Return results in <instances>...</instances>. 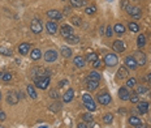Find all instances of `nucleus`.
<instances>
[{
	"mask_svg": "<svg viewBox=\"0 0 151 128\" xmlns=\"http://www.w3.org/2000/svg\"><path fill=\"white\" fill-rule=\"evenodd\" d=\"M82 101H84L85 107H86L89 111H95L96 110V106H95V103H94V101H92V98L90 97V94L85 93L84 95H82Z\"/></svg>",
	"mask_w": 151,
	"mask_h": 128,
	"instance_id": "nucleus-1",
	"label": "nucleus"
},
{
	"mask_svg": "<svg viewBox=\"0 0 151 128\" xmlns=\"http://www.w3.org/2000/svg\"><path fill=\"white\" fill-rule=\"evenodd\" d=\"M119 63V58L115 54H106L104 56V64L108 67H115Z\"/></svg>",
	"mask_w": 151,
	"mask_h": 128,
	"instance_id": "nucleus-2",
	"label": "nucleus"
},
{
	"mask_svg": "<svg viewBox=\"0 0 151 128\" xmlns=\"http://www.w3.org/2000/svg\"><path fill=\"white\" fill-rule=\"evenodd\" d=\"M34 84H35L36 88L44 90V89H47L48 85H50V77H44V76H43V77H40V79H35Z\"/></svg>",
	"mask_w": 151,
	"mask_h": 128,
	"instance_id": "nucleus-3",
	"label": "nucleus"
},
{
	"mask_svg": "<svg viewBox=\"0 0 151 128\" xmlns=\"http://www.w3.org/2000/svg\"><path fill=\"white\" fill-rule=\"evenodd\" d=\"M125 11L128 14H130L133 18H140L141 17V9L138 7H133V5H126L125 7Z\"/></svg>",
	"mask_w": 151,
	"mask_h": 128,
	"instance_id": "nucleus-4",
	"label": "nucleus"
},
{
	"mask_svg": "<svg viewBox=\"0 0 151 128\" xmlns=\"http://www.w3.org/2000/svg\"><path fill=\"white\" fill-rule=\"evenodd\" d=\"M30 30L33 31L34 34H39V33H42V30H43L42 22H40L39 20H33V22H31V25H30Z\"/></svg>",
	"mask_w": 151,
	"mask_h": 128,
	"instance_id": "nucleus-5",
	"label": "nucleus"
},
{
	"mask_svg": "<svg viewBox=\"0 0 151 128\" xmlns=\"http://www.w3.org/2000/svg\"><path fill=\"white\" fill-rule=\"evenodd\" d=\"M57 56H59V54H57L56 50H48V51L44 52V60L48 63L55 62V60L57 59Z\"/></svg>",
	"mask_w": 151,
	"mask_h": 128,
	"instance_id": "nucleus-6",
	"label": "nucleus"
},
{
	"mask_svg": "<svg viewBox=\"0 0 151 128\" xmlns=\"http://www.w3.org/2000/svg\"><path fill=\"white\" fill-rule=\"evenodd\" d=\"M134 59H135V62H137V64L138 66H145L146 64V55H145V52H142V51H137L134 54Z\"/></svg>",
	"mask_w": 151,
	"mask_h": 128,
	"instance_id": "nucleus-7",
	"label": "nucleus"
},
{
	"mask_svg": "<svg viewBox=\"0 0 151 128\" xmlns=\"http://www.w3.org/2000/svg\"><path fill=\"white\" fill-rule=\"evenodd\" d=\"M98 102L100 103V105L107 106L109 102H111V95H109L108 93H100L98 95Z\"/></svg>",
	"mask_w": 151,
	"mask_h": 128,
	"instance_id": "nucleus-8",
	"label": "nucleus"
},
{
	"mask_svg": "<svg viewBox=\"0 0 151 128\" xmlns=\"http://www.w3.org/2000/svg\"><path fill=\"white\" fill-rule=\"evenodd\" d=\"M112 49H113V51L115 52H123L124 50H125V45H124L123 41L116 39L115 42L112 43Z\"/></svg>",
	"mask_w": 151,
	"mask_h": 128,
	"instance_id": "nucleus-9",
	"label": "nucleus"
},
{
	"mask_svg": "<svg viewBox=\"0 0 151 128\" xmlns=\"http://www.w3.org/2000/svg\"><path fill=\"white\" fill-rule=\"evenodd\" d=\"M125 64H126V67H128L129 69H135L137 68V62H135V59H134V56H126L125 58Z\"/></svg>",
	"mask_w": 151,
	"mask_h": 128,
	"instance_id": "nucleus-10",
	"label": "nucleus"
},
{
	"mask_svg": "<svg viewBox=\"0 0 151 128\" xmlns=\"http://www.w3.org/2000/svg\"><path fill=\"white\" fill-rule=\"evenodd\" d=\"M46 29H47V31L50 33V34H55L56 31H57V24H56L53 20H51L46 24Z\"/></svg>",
	"mask_w": 151,
	"mask_h": 128,
	"instance_id": "nucleus-11",
	"label": "nucleus"
},
{
	"mask_svg": "<svg viewBox=\"0 0 151 128\" xmlns=\"http://www.w3.org/2000/svg\"><path fill=\"white\" fill-rule=\"evenodd\" d=\"M119 97L121 101H128L130 97V93L128 91V88H120L119 89Z\"/></svg>",
	"mask_w": 151,
	"mask_h": 128,
	"instance_id": "nucleus-12",
	"label": "nucleus"
},
{
	"mask_svg": "<svg viewBox=\"0 0 151 128\" xmlns=\"http://www.w3.org/2000/svg\"><path fill=\"white\" fill-rule=\"evenodd\" d=\"M60 33L63 34L64 38H67V37H69V35L73 34V29L70 28L69 25H63L61 28H60Z\"/></svg>",
	"mask_w": 151,
	"mask_h": 128,
	"instance_id": "nucleus-13",
	"label": "nucleus"
},
{
	"mask_svg": "<svg viewBox=\"0 0 151 128\" xmlns=\"http://www.w3.org/2000/svg\"><path fill=\"white\" fill-rule=\"evenodd\" d=\"M47 16L50 18H52V20H60V18L63 17V14L60 13L59 11H56V9H51V11H48Z\"/></svg>",
	"mask_w": 151,
	"mask_h": 128,
	"instance_id": "nucleus-14",
	"label": "nucleus"
},
{
	"mask_svg": "<svg viewBox=\"0 0 151 128\" xmlns=\"http://www.w3.org/2000/svg\"><path fill=\"white\" fill-rule=\"evenodd\" d=\"M18 95H16L14 93H8L7 94V102L9 103V105H16L17 102H18Z\"/></svg>",
	"mask_w": 151,
	"mask_h": 128,
	"instance_id": "nucleus-15",
	"label": "nucleus"
},
{
	"mask_svg": "<svg viewBox=\"0 0 151 128\" xmlns=\"http://www.w3.org/2000/svg\"><path fill=\"white\" fill-rule=\"evenodd\" d=\"M138 111H140V114H147L148 112V103L147 102H138Z\"/></svg>",
	"mask_w": 151,
	"mask_h": 128,
	"instance_id": "nucleus-16",
	"label": "nucleus"
},
{
	"mask_svg": "<svg viewBox=\"0 0 151 128\" xmlns=\"http://www.w3.org/2000/svg\"><path fill=\"white\" fill-rule=\"evenodd\" d=\"M29 50H30V45L26 42L21 43V45L18 46V52H20L21 55H26L29 52Z\"/></svg>",
	"mask_w": 151,
	"mask_h": 128,
	"instance_id": "nucleus-17",
	"label": "nucleus"
},
{
	"mask_svg": "<svg viewBox=\"0 0 151 128\" xmlns=\"http://www.w3.org/2000/svg\"><path fill=\"white\" fill-rule=\"evenodd\" d=\"M73 95H74V90H73V89H68V90L65 91V94L63 95V101H64V102H70V101L73 100Z\"/></svg>",
	"mask_w": 151,
	"mask_h": 128,
	"instance_id": "nucleus-18",
	"label": "nucleus"
},
{
	"mask_svg": "<svg viewBox=\"0 0 151 128\" xmlns=\"http://www.w3.org/2000/svg\"><path fill=\"white\" fill-rule=\"evenodd\" d=\"M99 81H92V80H87L86 81V86H87V89H89L90 91H92V90H96V88L99 86Z\"/></svg>",
	"mask_w": 151,
	"mask_h": 128,
	"instance_id": "nucleus-19",
	"label": "nucleus"
},
{
	"mask_svg": "<svg viewBox=\"0 0 151 128\" xmlns=\"http://www.w3.org/2000/svg\"><path fill=\"white\" fill-rule=\"evenodd\" d=\"M30 58L33 60L40 59V58H42V52H40V50L39 49H33L31 50V52H30Z\"/></svg>",
	"mask_w": 151,
	"mask_h": 128,
	"instance_id": "nucleus-20",
	"label": "nucleus"
},
{
	"mask_svg": "<svg viewBox=\"0 0 151 128\" xmlns=\"http://www.w3.org/2000/svg\"><path fill=\"white\" fill-rule=\"evenodd\" d=\"M73 64H74L76 67H78V68H82V67L85 66V59L82 56H76L74 59H73Z\"/></svg>",
	"mask_w": 151,
	"mask_h": 128,
	"instance_id": "nucleus-21",
	"label": "nucleus"
},
{
	"mask_svg": "<svg viewBox=\"0 0 151 128\" xmlns=\"http://www.w3.org/2000/svg\"><path fill=\"white\" fill-rule=\"evenodd\" d=\"M113 31H115L117 35H123L124 33H125V28H124L123 24H116V25L113 26Z\"/></svg>",
	"mask_w": 151,
	"mask_h": 128,
	"instance_id": "nucleus-22",
	"label": "nucleus"
},
{
	"mask_svg": "<svg viewBox=\"0 0 151 128\" xmlns=\"http://www.w3.org/2000/svg\"><path fill=\"white\" fill-rule=\"evenodd\" d=\"M129 72L128 69L125 68V67H120L117 71V79H125V77H128Z\"/></svg>",
	"mask_w": 151,
	"mask_h": 128,
	"instance_id": "nucleus-23",
	"label": "nucleus"
},
{
	"mask_svg": "<svg viewBox=\"0 0 151 128\" xmlns=\"http://www.w3.org/2000/svg\"><path fill=\"white\" fill-rule=\"evenodd\" d=\"M70 5L76 7V8H80V7L86 5V0H70Z\"/></svg>",
	"mask_w": 151,
	"mask_h": 128,
	"instance_id": "nucleus-24",
	"label": "nucleus"
},
{
	"mask_svg": "<svg viewBox=\"0 0 151 128\" xmlns=\"http://www.w3.org/2000/svg\"><path fill=\"white\" fill-rule=\"evenodd\" d=\"M100 74L98 73V72L96 71H91L89 73V77H87V80H92V81H99V80H100Z\"/></svg>",
	"mask_w": 151,
	"mask_h": 128,
	"instance_id": "nucleus-25",
	"label": "nucleus"
},
{
	"mask_svg": "<svg viewBox=\"0 0 151 128\" xmlns=\"http://www.w3.org/2000/svg\"><path fill=\"white\" fill-rule=\"evenodd\" d=\"M145 45H146V37L143 34H140L137 38V46L141 49V47H143Z\"/></svg>",
	"mask_w": 151,
	"mask_h": 128,
	"instance_id": "nucleus-26",
	"label": "nucleus"
},
{
	"mask_svg": "<svg viewBox=\"0 0 151 128\" xmlns=\"http://www.w3.org/2000/svg\"><path fill=\"white\" fill-rule=\"evenodd\" d=\"M61 55L64 58H70V56H72V50H70L69 47L63 46V47H61Z\"/></svg>",
	"mask_w": 151,
	"mask_h": 128,
	"instance_id": "nucleus-27",
	"label": "nucleus"
},
{
	"mask_svg": "<svg viewBox=\"0 0 151 128\" xmlns=\"http://www.w3.org/2000/svg\"><path fill=\"white\" fill-rule=\"evenodd\" d=\"M0 80H3V81H11L12 74L9 72H0Z\"/></svg>",
	"mask_w": 151,
	"mask_h": 128,
	"instance_id": "nucleus-28",
	"label": "nucleus"
},
{
	"mask_svg": "<svg viewBox=\"0 0 151 128\" xmlns=\"http://www.w3.org/2000/svg\"><path fill=\"white\" fill-rule=\"evenodd\" d=\"M65 39H67V42L73 43V45H76V43L80 42V38L77 37V35H74V34H72V35H69V37H67Z\"/></svg>",
	"mask_w": 151,
	"mask_h": 128,
	"instance_id": "nucleus-29",
	"label": "nucleus"
},
{
	"mask_svg": "<svg viewBox=\"0 0 151 128\" xmlns=\"http://www.w3.org/2000/svg\"><path fill=\"white\" fill-rule=\"evenodd\" d=\"M28 94L33 98V100H35L36 98V91H35V89H34L33 85H28Z\"/></svg>",
	"mask_w": 151,
	"mask_h": 128,
	"instance_id": "nucleus-30",
	"label": "nucleus"
},
{
	"mask_svg": "<svg viewBox=\"0 0 151 128\" xmlns=\"http://www.w3.org/2000/svg\"><path fill=\"white\" fill-rule=\"evenodd\" d=\"M129 124H131V125H138V124H141V119L138 116H130L129 118Z\"/></svg>",
	"mask_w": 151,
	"mask_h": 128,
	"instance_id": "nucleus-31",
	"label": "nucleus"
},
{
	"mask_svg": "<svg viewBox=\"0 0 151 128\" xmlns=\"http://www.w3.org/2000/svg\"><path fill=\"white\" fill-rule=\"evenodd\" d=\"M95 60H98V54H96V52H91V54H89L86 56V62H95Z\"/></svg>",
	"mask_w": 151,
	"mask_h": 128,
	"instance_id": "nucleus-32",
	"label": "nucleus"
},
{
	"mask_svg": "<svg viewBox=\"0 0 151 128\" xmlns=\"http://www.w3.org/2000/svg\"><path fill=\"white\" fill-rule=\"evenodd\" d=\"M148 91V88L147 86H142V85H138L135 88V93L137 94H143V93H147Z\"/></svg>",
	"mask_w": 151,
	"mask_h": 128,
	"instance_id": "nucleus-33",
	"label": "nucleus"
},
{
	"mask_svg": "<svg viewBox=\"0 0 151 128\" xmlns=\"http://www.w3.org/2000/svg\"><path fill=\"white\" fill-rule=\"evenodd\" d=\"M128 28H129V30L133 31V33H138V30H140V26H138V24H135V22H130L128 25Z\"/></svg>",
	"mask_w": 151,
	"mask_h": 128,
	"instance_id": "nucleus-34",
	"label": "nucleus"
},
{
	"mask_svg": "<svg viewBox=\"0 0 151 128\" xmlns=\"http://www.w3.org/2000/svg\"><path fill=\"white\" fill-rule=\"evenodd\" d=\"M82 119H84V122L86 123H91V122H94V118H92V115L91 114H84L82 115Z\"/></svg>",
	"mask_w": 151,
	"mask_h": 128,
	"instance_id": "nucleus-35",
	"label": "nucleus"
},
{
	"mask_svg": "<svg viewBox=\"0 0 151 128\" xmlns=\"http://www.w3.org/2000/svg\"><path fill=\"white\" fill-rule=\"evenodd\" d=\"M138 95H140V94H137L135 91H134V93H131L130 97H129L130 102H133V103H138V102H140V101H138Z\"/></svg>",
	"mask_w": 151,
	"mask_h": 128,
	"instance_id": "nucleus-36",
	"label": "nucleus"
},
{
	"mask_svg": "<svg viewBox=\"0 0 151 128\" xmlns=\"http://www.w3.org/2000/svg\"><path fill=\"white\" fill-rule=\"evenodd\" d=\"M137 85V80L135 79H129L126 81V88H133V86Z\"/></svg>",
	"mask_w": 151,
	"mask_h": 128,
	"instance_id": "nucleus-37",
	"label": "nucleus"
},
{
	"mask_svg": "<svg viewBox=\"0 0 151 128\" xmlns=\"http://www.w3.org/2000/svg\"><path fill=\"white\" fill-rule=\"evenodd\" d=\"M0 54H1V55H5V56H11V55L13 54V52H12L9 49H5V47H1V49H0Z\"/></svg>",
	"mask_w": 151,
	"mask_h": 128,
	"instance_id": "nucleus-38",
	"label": "nucleus"
},
{
	"mask_svg": "<svg viewBox=\"0 0 151 128\" xmlns=\"http://www.w3.org/2000/svg\"><path fill=\"white\" fill-rule=\"evenodd\" d=\"M112 120H113V116H112V114H106V115L103 116V122L107 123V124L112 123Z\"/></svg>",
	"mask_w": 151,
	"mask_h": 128,
	"instance_id": "nucleus-39",
	"label": "nucleus"
},
{
	"mask_svg": "<svg viewBox=\"0 0 151 128\" xmlns=\"http://www.w3.org/2000/svg\"><path fill=\"white\" fill-rule=\"evenodd\" d=\"M70 21H72V24L74 26H80V25H81V18L77 17V16H76V17H72V18H70Z\"/></svg>",
	"mask_w": 151,
	"mask_h": 128,
	"instance_id": "nucleus-40",
	"label": "nucleus"
},
{
	"mask_svg": "<svg viewBox=\"0 0 151 128\" xmlns=\"http://www.w3.org/2000/svg\"><path fill=\"white\" fill-rule=\"evenodd\" d=\"M60 108H61V105H60V103H57V102L52 103V105L50 106V110H51V111H59Z\"/></svg>",
	"mask_w": 151,
	"mask_h": 128,
	"instance_id": "nucleus-41",
	"label": "nucleus"
},
{
	"mask_svg": "<svg viewBox=\"0 0 151 128\" xmlns=\"http://www.w3.org/2000/svg\"><path fill=\"white\" fill-rule=\"evenodd\" d=\"M85 12H86L87 14H94L96 12V8L94 5H91V7H86V9H85Z\"/></svg>",
	"mask_w": 151,
	"mask_h": 128,
	"instance_id": "nucleus-42",
	"label": "nucleus"
},
{
	"mask_svg": "<svg viewBox=\"0 0 151 128\" xmlns=\"http://www.w3.org/2000/svg\"><path fill=\"white\" fill-rule=\"evenodd\" d=\"M106 35L107 37H112V35H113V29L111 28V26H107V29H106Z\"/></svg>",
	"mask_w": 151,
	"mask_h": 128,
	"instance_id": "nucleus-43",
	"label": "nucleus"
},
{
	"mask_svg": "<svg viewBox=\"0 0 151 128\" xmlns=\"http://www.w3.org/2000/svg\"><path fill=\"white\" fill-rule=\"evenodd\" d=\"M50 97L53 98V100H56V98L59 97V94H57V91H56L55 89H52V90H50Z\"/></svg>",
	"mask_w": 151,
	"mask_h": 128,
	"instance_id": "nucleus-44",
	"label": "nucleus"
},
{
	"mask_svg": "<svg viewBox=\"0 0 151 128\" xmlns=\"http://www.w3.org/2000/svg\"><path fill=\"white\" fill-rule=\"evenodd\" d=\"M92 67H94V68H99V67H100V60H95V62H92Z\"/></svg>",
	"mask_w": 151,
	"mask_h": 128,
	"instance_id": "nucleus-45",
	"label": "nucleus"
},
{
	"mask_svg": "<svg viewBox=\"0 0 151 128\" xmlns=\"http://www.w3.org/2000/svg\"><path fill=\"white\" fill-rule=\"evenodd\" d=\"M67 84H68V80H63V81L59 83V88H63V86H65Z\"/></svg>",
	"mask_w": 151,
	"mask_h": 128,
	"instance_id": "nucleus-46",
	"label": "nucleus"
},
{
	"mask_svg": "<svg viewBox=\"0 0 151 128\" xmlns=\"http://www.w3.org/2000/svg\"><path fill=\"white\" fill-rule=\"evenodd\" d=\"M4 119H5V112L0 110V120H4Z\"/></svg>",
	"mask_w": 151,
	"mask_h": 128,
	"instance_id": "nucleus-47",
	"label": "nucleus"
},
{
	"mask_svg": "<svg viewBox=\"0 0 151 128\" xmlns=\"http://www.w3.org/2000/svg\"><path fill=\"white\" fill-rule=\"evenodd\" d=\"M77 128H89V127H87L86 123H80V124L77 125Z\"/></svg>",
	"mask_w": 151,
	"mask_h": 128,
	"instance_id": "nucleus-48",
	"label": "nucleus"
},
{
	"mask_svg": "<svg viewBox=\"0 0 151 128\" xmlns=\"http://www.w3.org/2000/svg\"><path fill=\"white\" fill-rule=\"evenodd\" d=\"M146 80H147L148 83L151 84V72H150V73H147V76H146Z\"/></svg>",
	"mask_w": 151,
	"mask_h": 128,
	"instance_id": "nucleus-49",
	"label": "nucleus"
},
{
	"mask_svg": "<svg viewBox=\"0 0 151 128\" xmlns=\"http://www.w3.org/2000/svg\"><path fill=\"white\" fill-rule=\"evenodd\" d=\"M135 128H146V125L145 124H138V125H135Z\"/></svg>",
	"mask_w": 151,
	"mask_h": 128,
	"instance_id": "nucleus-50",
	"label": "nucleus"
},
{
	"mask_svg": "<svg viewBox=\"0 0 151 128\" xmlns=\"http://www.w3.org/2000/svg\"><path fill=\"white\" fill-rule=\"evenodd\" d=\"M64 12L65 13H69V8H64Z\"/></svg>",
	"mask_w": 151,
	"mask_h": 128,
	"instance_id": "nucleus-51",
	"label": "nucleus"
},
{
	"mask_svg": "<svg viewBox=\"0 0 151 128\" xmlns=\"http://www.w3.org/2000/svg\"><path fill=\"white\" fill-rule=\"evenodd\" d=\"M38 128H47V127H46V125H42V127H38Z\"/></svg>",
	"mask_w": 151,
	"mask_h": 128,
	"instance_id": "nucleus-52",
	"label": "nucleus"
},
{
	"mask_svg": "<svg viewBox=\"0 0 151 128\" xmlns=\"http://www.w3.org/2000/svg\"><path fill=\"white\" fill-rule=\"evenodd\" d=\"M107 1H109V3H111V1H113V0H107Z\"/></svg>",
	"mask_w": 151,
	"mask_h": 128,
	"instance_id": "nucleus-53",
	"label": "nucleus"
},
{
	"mask_svg": "<svg viewBox=\"0 0 151 128\" xmlns=\"http://www.w3.org/2000/svg\"><path fill=\"white\" fill-rule=\"evenodd\" d=\"M0 100H1V94H0Z\"/></svg>",
	"mask_w": 151,
	"mask_h": 128,
	"instance_id": "nucleus-54",
	"label": "nucleus"
},
{
	"mask_svg": "<svg viewBox=\"0 0 151 128\" xmlns=\"http://www.w3.org/2000/svg\"><path fill=\"white\" fill-rule=\"evenodd\" d=\"M0 128H4V127H1V125H0Z\"/></svg>",
	"mask_w": 151,
	"mask_h": 128,
	"instance_id": "nucleus-55",
	"label": "nucleus"
}]
</instances>
